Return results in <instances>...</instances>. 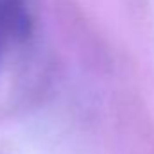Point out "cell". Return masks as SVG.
<instances>
[{
    "label": "cell",
    "instance_id": "1",
    "mask_svg": "<svg viewBox=\"0 0 154 154\" xmlns=\"http://www.w3.org/2000/svg\"><path fill=\"white\" fill-rule=\"evenodd\" d=\"M31 20L22 0H0V38H23Z\"/></svg>",
    "mask_w": 154,
    "mask_h": 154
}]
</instances>
